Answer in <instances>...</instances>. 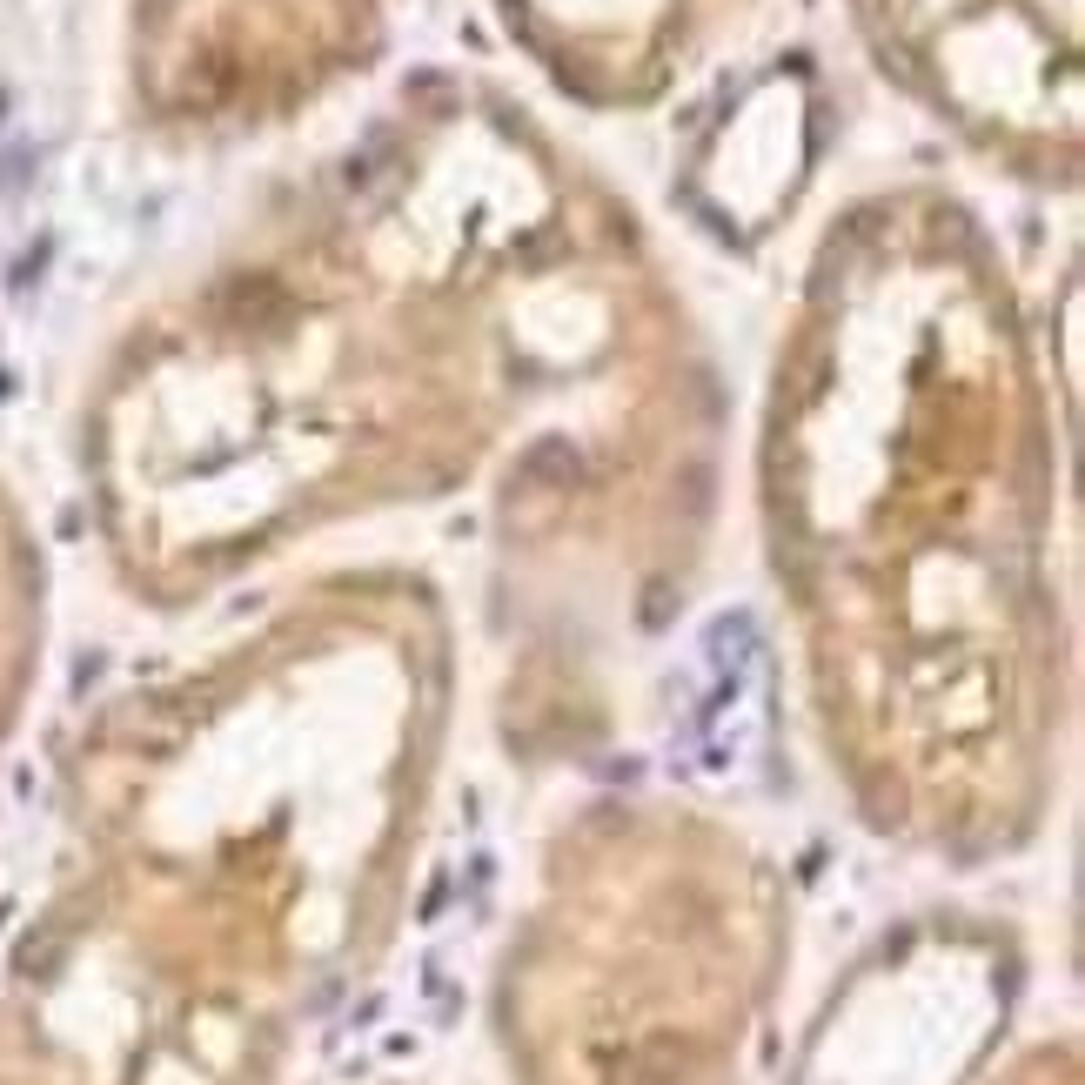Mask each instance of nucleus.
Returning a JSON list of instances; mask_svg holds the SVG:
<instances>
[{"instance_id":"f257e3e1","label":"nucleus","mask_w":1085,"mask_h":1085,"mask_svg":"<svg viewBox=\"0 0 1085 1085\" xmlns=\"http://www.w3.org/2000/svg\"><path fill=\"white\" fill-rule=\"evenodd\" d=\"M757 530L824 717L891 811L1012 818L1065 684L1059 449L952 208L885 201L818 268L757 443Z\"/></svg>"},{"instance_id":"f03ea898","label":"nucleus","mask_w":1085,"mask_h":1085,"mask_svg":"<svg viewBox=\"0 0 1085 1085\" xmlns=\"http://www.w3.org/2000/svg\"><path fill=\"white\" fill-rule=\"evenodd\" d=\"M871 41L938 114L1019 168H1072L1079 14L1072 0H858Z\"/></svg>"},{"instance_id":"7ed1b4c3","label":"nucleus","mask_w":1085,"mask_h":1085,"mask_svg":"<svg viewBox=\"0 0 1085 1085\" xmlns=\"http://www.w3.org/2000/svg\"><path fill=\"white\" fill-rule=\"evenodd\" d=\"M704 14L710 0H510V21L583 94L657 88Z\"/></svg>"}]
</instances>
